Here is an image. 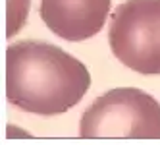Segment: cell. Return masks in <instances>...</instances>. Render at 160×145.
<instances>
[{
  "instance_id": "7a4b0ae2",
  "label": "cell",
  "mask_w": 160,
  "mask_h": 145,
  "mask_svg": "<svg viewBox=\"0 0 160 145\" xmlns=\"http://www.w3.org/2000/svg\"><path fill=\"white\" fill-rule=\"evenodd\" d=\"M83 139H160V103L135 87L112 89L79 122Z\"/></svg>"
},
{
  "instance_id": "6da1fadb",
  "label": "cell",
  "mask_w": 160,
  "mask_h": 145,
  "mask_svg": "<svg viewBox=\"0 0 160 145\" xmlns=\"http://www.w3.org/2000/svg\"><path fill=\"white\" fill-rule=\"evenodd\" d=\"M91 85L81 60L44 41H19L6 49V99L41 116L62 114L83 99Z\"/></svg>"
},
{
  "instance_id": "3957f363",
  "label": "cell",
  "mask_w": 160,
  "mask_h": 145,
  "mask_svg": "<svg viewBox=\"0 0 160 145\" xmlns=\"http://www.w3.org/2000/svg\"><path fill=\"white\" fill-rule=\"evenodd\" d=\"M112 54L143 75L160 74V0H125L112 14Z\"/></svg>"
},
{
  "instance_id": "277c9868",
  "label": "cell",
  "mask_w": 160,
  "mask_h": 145,
  "mask_svg": "<svg viewBox=\"0 0 160 145\" xmlns=\"http://www.w3.org/2000/svg\"><path fill=\"white\" fill-rule=\"evenodd\" d=\"M41 19L66 41H85L104 27L110 0H41Z\"/></svg>"
}]
</instances>
